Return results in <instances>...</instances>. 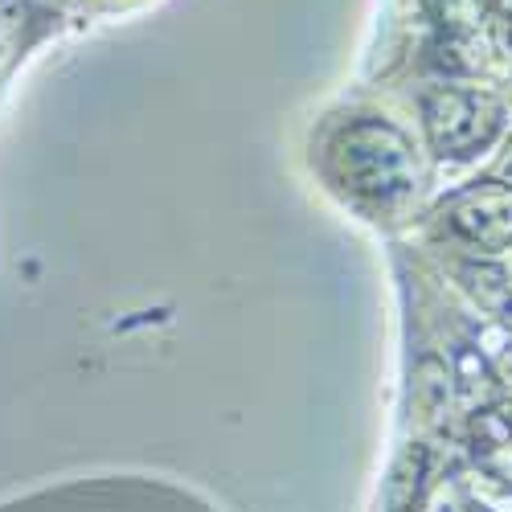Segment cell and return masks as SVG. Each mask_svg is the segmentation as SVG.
Returning a JSON list of instances; mask_svg holds the SVG:
<instances>
[{"label": "cell", "mask_w": 512, "mask_h": 512, "mask_svg": "<svg viewBox=\"0 0 512 512\" xmlns=\"http://www.w3.org/2000/svg\"><path fill=\"white\" fill-rule=\"evenodd\" d=\"M500 177L512 185V148H508V156H504V164H500Z\"/></svg>", "instance_id": "cell-5"}, {"label": "cell", "mask_w": 512, "mask_h": 512, "mask_svg": "<svg viewBox=\"0 0 512 512\" xmlns=\"http://www.w3.org/2000/svg\"><path fill=\"white\" fill-rule=\"evenodd\" d=\"M422 115H426V132H431L443 156L476 152L480 144H488V136L500 123V107L488 95H472V91H431L422 99Z\"/></svg>", "instance_id": "cell-2"}, {"label": "cell", "mask_w": 512, "mask_h": 512, "mask_svg": "<svg viewBox=\"0 0 512 512\" xmlns=\"http://www.w3.org/2000/svg\"><path fill=\"white\" fill-rule=\"evenodd\" d=\"M451 222L484 246H500L512 238V197L508 193H472L451 213Z\"/></svg>", "instance_id": "cell-3"}, {"label": "cell", "mask_w": 512, "mask_h": 512, "mask_svg": "<svg viewBox=\"0 0 512 512\" xmlns=\"http://www.w3.org/2000/svg\"><path fill=\"white\" fill-rule=\"evenodd\" d=\"M332 173L361 197L394 201L414 185V160L390 123L361 119L332 140Z\"/></svg>", "instance_id": "cell-1"}, {"label": "cell", "mask_w": 512, "mask_h": 512, "mask_svg": "<svg viewBox=\"0 0 512 512\" xmlns=\"http://www.w3.org/2000/svg\"><path fill=\"white\" fill-rule=\"evenodd\" d=\"M488 0H439L443 9V25H476L484 17Z\"/></svg>", "instance_id": "cell-4"}]
</instances>
